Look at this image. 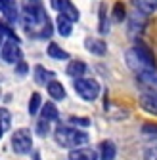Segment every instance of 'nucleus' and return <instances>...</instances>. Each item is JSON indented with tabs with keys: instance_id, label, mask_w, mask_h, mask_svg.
I'll list each match as a JSON object with an SVG mask.
<instances>
[{
	"instance_id": "11",
	"label": "nucleus",
	"mask_w": 157,
	"mask_h": 160,
	"mask_svg": "<svg viewBox=\"0 0 157 160\" xmlns=\"http://www.w3.org/2000/svg\"><path fill=\"white\" fill-rule=\"evenodd\" d=\"M117 154V147L113 141H104L100 145V160H113Z\"/></svg>"
},
{
	"instance_id": "16",
	"label": "nucleus",
	"mask_w": 157,
	"mask_h": 160,
	"mask_svg": "<svg viewBox=\"0 0 157 160\" xmlns=\"http://www.w3.org/2000/svg\"><path fill=\"white\" fill-rule=\"evenodd\" d=\"M42 118L48 120V122H56V120L60 118V112H57L54 103H44L42 105Z\"/></svg>"
},
{
	"instance_id": "4",
	"label": "nucleus",
	"mask_w": 157,
	"mask_h": 160,
	"mask_svg": "<svg viewBox=\"0 0 157 160\" xmlns=\"http://www.w3.org/2000/svg\"><path fill=\"white\" fill-rule=\"evenodd\" d=\"M125 59H127V65H128L136 74H146V72H153V71H155V69L146 61V59L138 53V50H136L134 46H132L130 50H127Z\"/></svg>"
},
{
	"instance_id": "31",
	"label": "nucleus",
	"mask_w": 157,
	"mask_h": 160,
	"mask_svg": "<svg viewBox=\"0 0 157 160\" xmlns=\"http://www.w3.org/2000/svg\"><path fill=\"white\" fill-rule=\"evenodd\" d=\"M12 4H14V0H0V10L4 12V10H6L8 6H12Z\"/></svg>"
},
{
	"instance_id": "14",
	"label": "nucleus",
	"mask_w": 157,
	"mask_h": 160,
	"mask_svg": "<svg viewBox=\"0 0 157 160\" xmlns=\"http://www.w3.org/2000/svg\"><path fill=\"white\" fill-rule=\"evenodd\" d=\"M56 25H57V32H60L62 36H69L71 34V31H73V21L71 19H67L65 15H57V21H56Z\"/></svg>"
},
{
	"instance_id": "13",
	"label": "nucleus",
	"mask_w": 157,
	"mask_h": 160,
	"mask_svg": "<svg viewBox=\"0 0 157 160\" xmlns=\"http://www.w3.org/2000/svg\"><path fill=\"white\" fill-rule=\"evenodd\" d=\"M134 2V6H136V10L138 12H142V13H153L155 10H157V0H132Z\"/></svg>"
},
{
	"instance_id": "29",
	"label": "nucleus",
	"mask_w": 157,
	"mask_h": 160,
	"mask_svg": "<svg viewBox=\"0 0 157 160\" xmlns=\"http://www.w3.org/2000/svg\"><path fill=\"white\" fill-rule=\"evenodd\" d=\"M4 36H10V40H17V36L12 32V29H8L4 23H0V38H4Z\"/></svg>"
},
{
	"instance_id": "15",
	"label": "nucleus",
	"mask_w": 157,
	"mask_h": 160,
	"mask_svg": "<svg viewBox=\"0 0 157 160\" xmlns=\"http://www.w3.org/2000/svg\"><path fill=\"white\" fill-rule=\"evenodd\" d=\"M84 72H86V65L83 61H71L67 65V74L73 78H83Z\"/></svg>"
},
{
	"instance_id": "8",
	"label": "nucleus",
	"mask_w": 157,
	"mask_h": 160,
	"mask_svg": "<svg viewBox=\"0 0 157 160\" xmlns=\"http://www.w3.org/2000/svg\"><path fill=\"white\" fill-rule=\"evenodd\" d=\"M69 160H98V152L94 149H73Z\"/></svg>"
},
{
	"instance_id": "27",
	"label": "nucleus",
	"mask_w": 157,
	"mask_h": 160,
	"mask_svg": "<svg viewBox=\"0 0 157 160\" xmlns=\"http://www.w3.org/2000/svg\"><path fill=\"white\" fill-rule=\"evenodd\" d=\"M36 132L41 133V135H46L50 132V122L44 120V118H41V120H38V124H36Z\"/></svg>"
},
{
	"instance_id": "24",
	"label": "nucleus",
	"mask_w": 157,
	"mask_h": 160,
	"mask_svg": "<svg viewBox=\"0 0 157 160\" xmlns=\"http://www.w3.org/2000/svg\"><path fill=\"white\" fill-rule=\"evenodd\" d=\"M69 124L81 126V128H88V126H90V120L84 118V116H71V118H69Z\"/></svg>"
},
{
	"instance_id": "22",
	"label": "nucleus",
	"mask_w": 157,
	"mask_h": 160,
	"mask_svg": "<svg viewBox=\"0 0 157 160\" xmlns=\"http://www.w3.org/2000/svg\"><path fill=\"white\" fill-rule=\"evenodd\" d=\"M2 13H4V17L8 19L10 23H14L15 19H17V6H15V2H14L12 6H8V8H6V10H4Z\"/></svg>"
},
{
	"instance_id": "6",
	"label": "nucleus",
	"mask_w": 157,
	"mask_h": 160,
	"mask_svg": "<svg viewBox=\"0 0 157 160\" xmlns=\"http://www.w3.org/2000/svg\"><path fill=\"white\" fill-rule=\"evenodd\" d=\"M84 48L90 53H94V55H104L107 52V46H106L104 40H100V38H90V36L84 40Z\"/></svg>"
},
{
	"instance_id": "19",
	"label": "nucleus",
	"mask_w": 157,
	"mask_h": 160,
	"mask_svg": "<svg viewBox=\"0 0 157 160\" xmlns=\"http://www.w3.org/2000/svg\"><path fill=\"white\" fill-rule=\"evenodd\" d=\"M41 105H42V97H41V93H38V92H35L31 95V99H29V112L31 114H36L38 109H41Z\"/></svg>"
},
{
	"instance_id": "9",
	"label": "nucleus",
	"mask_w": 157,
	"mask_h": 160,
	"mask_svg": "<svg viewBox=\"0 0 157 160\" xmlns=\"http://www.w3.org/2000/svg\"><path fill=\"white\" fill-rule=\"evenodd\" d=\"M140 105L144 111L157 114V93H142L140 97Z\"/></svg>"
},
{
	"instance_id": "32",
	"label": "nucleus",
	"mask_w": 157,
	"mask_h": 160,
	"mask_svg": "<svg viewBox=\"0 0 157 160\" xmlns=\"http://www.w3.org/2000/svg\"><path fill=\"white\" fill-rule=\"evenodd\" d=\"M29 2H31L33 6H41V0H29Z\"/></svg>"
},
{
	"instance_id": "17",
	"label": "nucleus",
	"mask_w": 157,
	"mask_h": 160,
	"mask_svg": "<svg viewBox=\"0 0 157 160\" xmlns=\"http://www.w3.org/2000/svg\"><path fill=\"white\" fill-rule=\"evenodd\" d=\"M54 78V72L46 71L42 65H36L35 67V80H36V84H46V80Z\"/></svg>"
},
{
	"instance_id": "18",
	"label": "nucleus",
	"mask_w": 157,
	"mask_h": 160,
	"mask_svg": "<svg viewBox=\"0 0 157 160\" xmlns=\"http://www.w3.org/2000/svg\"><path fill=\"white\" fill-rule=\"evenodd\" d=\"M48 55L52 57V59H69V53L65 52V50H62L57 44H48Z\"/></svg>"
},
{
	"instance_id": "33",
	"label": "nucleus",
	"mask_w": 157,
	"mask_h": 160,
	"mask_svg": "<svg viewBox=\"0 0 157 160\" xmlns=\"http://www.w3.org/2000/svg\"><path fill=\"white\" fill-rule=\"evenodd\" d=\"M4 135V130H2V126H0V137H2Z\"/></svg>"
},
{
	"instance_id": "23",
	"label": "nucleus",
	"mask_w": 157,
	"mask_h": 160,
	"mask_svg": "<svg viewBox=\"0 0 157 160\" xmlns=\"http://www.w3.org/2000/svg\"><path fill=\"white\" fill-rule=\"evenodd\" d=\"M62 15H65L67 19H71V21H77V19H78V15H81V13H78V10L73 6V4H69L63 12H62Z\"/></svg>"
},
{
	"instance_id": "21",
	"label": "nucleus",
	"mask_w": 157,
	"mask_h": 160,
	"mask_svg": "<svg viewBox=\"0 0 157 160\" xmlns=\"http://www.w3.org/2000/svg\"><path fill=\"white\" fill-rule=\"evenodd\" d=\"M113 19H115V21H119V23L125 19V6H123V2H117L113 6Z\"/></svg>"
},
{
	"instance_id": "28",
	"label": "nucleus",
	"mask_w": 157,
	"mask_h": 160,
	"mask_svg": "<svg viewBox=\"0 0 157 160\" xmlns=\"http://www.w3.org/2000/svg\"><path fill=\"white\" fill-rule=\"evenodd\" d=\"M69 4H71V0H52V8H54V10H57L60 13H62Z\"/></svg>"
},
{
	"instance_id": "1",
	"label": "nucleus",
	"mask_w": 157,
	"mask_h": 160,
	"mask_svg": "<svg viewBox=\"0 0 157 160\" xmlns=\"http://www.w3.org/2000/svg\"><path fill=\"white\" fill-rule=\"evenodd\" d=\"M56 141L60 143L62 147L67 149H78L81 145L88 143V133H84L83 130L78 128H69V126H57L56 128Z\"/></svg>"
},
{
	"instance_id": "25",
	"label": "nucleus",
	"mask_w": 157,
	"mask_h": 160,
	"mask_svg": "<svg viewBox=\"0 0 157 160\" xmlns=\"http://www.w3.org/2000/svg\"><path fill=\"white\" fill-rule=\"evenodd\" d=\"M109 31V25H107V19H106V6L100 8V32L106 34Z\"/></svg>"
},
{
	"instance_id": "10",
	"label": "nucleus",
	"mask_w": 157,
	"mask_h": 160,
	"mask_svg": "<svg viewBox=\"0 0 157 160\" xmlns=\"http://www.w3.org/2000/svg\"><path fill=\"white\" fill-rule=\"evenodd\" d=\"M144 15H146V13H142V12L136 10V12H134V15L130 17V27H128V31H130L132 34H134L136 31L140 32V31L144 29V25H146V17H144Z\"/></svg>"
},
{
	"instance_id": "30",
	"label": "nucleus",
	"mask_w": 157,
	"mask_h": 160,
	"mask_svg": "<svg viewBox=\"0 0 157 160\" xmlns=\"http://www.w3.org/2000/svg\"><path fill=\"white\" fill-rule=\"evenodd\" d=\"M27 71H29V67H27L25 61H17V65H15V72H17L19 76H25Z\"/></svg>"
},
{
	"instance_id": "34",
	"label": "nucleus",
	"mask_w": 157,
	"mask_h": 160,
	"mask_svg": "<svg viewBox=\"0 0 157 160\" xmlns=\"http://www.w3.org/2000/svg\"><path fill=\"white\" fill-rule=\"evenodd\" d=\"M155 160H157V158H155Z\"/></svg>"
},
{
	"instance_id": "3",
	"label": "nucleus",
	"mask_w": 157,
	"mask_h": 160,
	"mask_svg": "<svg viewBox=\"0 0 157 160\" xmlns=\"http://www.w3.org/2000/svg\"><path fill=\"white\" fill-rule=\"evenodd\" d=\"M75 92L86 101H94L100 95V84L94 78H75Z\"/></svg>"
},
{
	"instance_id": "5",
	"label": "nucleus",
	"mask_w": 157,
	"mask_h": 160,
	"mask_svg": "<svg viewBox=\"0 0 157 160\" xmlns=\"http://www.w3.org/2000/svg\"><path fill=\"white\" fill-rule=\"evenodd\" d=\"M2 59L6 63H15L19 61L21 57V52H19V46H17V40H6L4 46H2Z\"/></svg>"
},
{
	"instance_id": "7",
	"label": "nucleus",
	"mask_w": 157,
	"mask_h": 160,
	"mask_svg": "<svg viewBox=\"0 0 157 160\" xmlns=\"http://www.w3.org/2000/svg\"><path fill=\"white\" fill-rule=\"evenodd\" d=\"M138 82L148 90V93H157V74H153V72L138 74Z\"/></svg>"
},
{
	"instance_id": "12",
	"label": "nucleus",
	"mask_w": 157,
	"mask_h": 160,
	"mask_svg": "<svg viewBox=\"0 0 157 160\" xmlns=\"http://www.w3.org/2000/svg\"><path fill=\"white\" fill-rule=\"evenodd\" d=\"M48 93L52 99H63L65 97V88L62 86V82H57V80H50L48 82Z\"/></svg>"
},
{
	"instance_id": "2",
	"label": "nucleus",
	"mask_w": 157,
	"mask_h": 160,
	"mask_svg": "<svg viewBox=\"0 0 157 160\" xmlns=\"http://www.w3.org/2000/svg\"><path fill=\"white\" fill-rule=\"evenodd\" d=\"M12 149L15 154H29L33 151V135L29 128H19L12 135Z\"/></svg>"
},
{
	"instance_id": "20",
	"label": "nucleus",
	"mask_w": 157,
	"mask_h": 160,
	"mask_svg": "<svg viewBox=\"0 0 157 160\" xmlns=\"http://www.w3.org/2000/svg\"><path fill=\"white\" fill-rule=\"evenodd\" d=\"M0 126H2L4 132H8L10 126H12V114H10V111L4 109V107H0Z\"/></svg>"
},
{
	"instance_id": "26",
	"label": "nucleus",
	"mask_w": 157,
	"mask_h": 160,
	"mask_svg": "<svg viewBox=\"0 0 157 160\" xmlns=\"http://www.w3.org/2000/svg\"><path fill=\"white\" fill-rule=\"evenodd\" d=\"M142 133H146L148 137L157 139V124H144L142 126Z\"/></svg>"
}]
</instances>
